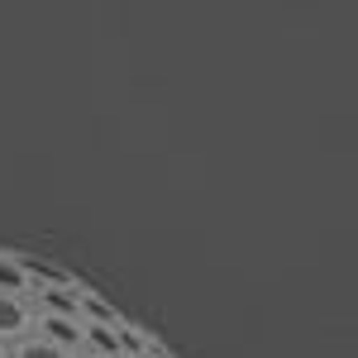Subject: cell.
I'll return each instance as SVG.
<instances>
[{"label":"cell","instance_id":"6","mask_svg":"<svg viewBox=\"0 0 358 358\" xmlns=\"http://www.w3.org/2000/svg\"><path fill=\"white\" fill-rule=\"evenodd\" d=\"M10 358H77V354L53 349V344H43L38 334H29V339H20V344H10Z\"/></svg>","mask_w":358,"mask_h":358},{"label":"cell","instance_id":"4","mask_svg":"<svg viewBox=\"0 0 358 358\" xmlns=\"http://www.w3.org/2000/svg\"><path fill=\"white\" fill-rule=\"evenodd\" d=\"M0 296H24V301L34 296V282L15 253H0Z\"/></svg>","mask_w":358,"mask_h":358},{"label":"cell","instance_id":"8","mask_svg":"<svg viewBox=\"0 0 358 358\" xmlns=\"http://www.w3.org/2000/svg\"><path fill=\"white\" fill-rule=\"evenodd\" d=\"M0 358H10V344H0Z\"/></svg>","mask_w":358,"mask_h":358},{"label":"cell","instance_id":"2","mask_svg":"<svg viewBox=\"0 0 358 358\" xmlns=\"http://www.w3.org/2000/svg\"><path fill=\"white\" fill-rule=\"evenodd\" d=\"M34 334V306L24 296H0V344H20Z\"/></svg>","mask_w":358,"mask_h":358},{"label":"cell","instance_id":"5","mask_svg":"<svg viewBox=\"0 0 358 358\" xmlns=\"http://www.w3.org/2000/svg\"><path fill=\"white\" fill-rule=\"evenodd\" d=\"M77 315H82L86 325H120V320H124V315H120L110 301H101L96 292H82V306H77Z\"/></svg>","mask_w":358,"mask_h":358},{"label":"cell","instance_id":"3","mask_svg":"<svg viewBox=\"0 0 358 358\" xmlns=\"http://www.w3.org/2000/svg\"><path fill=\"white\" fill-rule=\"evenodd\" d=\"M82 292H86V287H38V292L29 296V306L43 310V315H77ZM77 320H82V315H77Z\"/></svg>","mask_w":358,"mask_h":358},{"label":"cell","instance_id":"7","mask_svg":"<svg viewBox=\"0 0 358 358\" xmlns=\"http://www.w3.org/2000/svg\"><path fill=\"white\" fill-rule=\"evenodd\" d=\"M148 358H172V354H163V349H153V354H148Z\"/></svg>","mask_w":358,"mask_h":358},{"label":"cell","instance_id":"1","mask_svg":"<svg viewBox=\"0 0 358 358\" xmlns=\"http://www.w3.org/2000/svg\"><path fill=\"white\" fill-rule=\"evenodd\" d=\"M34 334L53 349H67V354H82V320L77 315H43L34 310Z\"/></svg>","mask_w":358,"mask_h":358},{"label":"cell","instance_id":"9","mask_svg":"<svg viewBox=\"0 0 358 358\" xmlns=\"http://www.w3.org/2000/svg\"><path fill=\"white\" fill-rule=\"evenodd\" d=\"M77 358H101V354H77Z\"/></svg>","mask_w":358,"mask_h":358}]
</instances>
